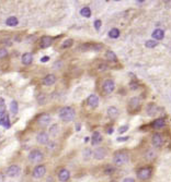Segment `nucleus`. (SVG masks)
Returning <instances> with one entry per match:
<instances>
[{"mask_svg": "<svg viewBox=\"0 0 171 182\" xmlns=\"http://www.w3.org/2000/svg\"><path fill=\"white\" fill-rule=\"evenodd\" d=\"M103 45L102 44H86V45H84V46L81 47V49H84V50H88V49H90V50H93V51H100V50L103 49Z\"/></svg>", "mask_w": 171, "mask_h": 182, "instance_id": "15", "label": "nucleus"}, {"mask_svg": "<svg viewBox=\"0 0 171 182\" xmlns=\"http://www.w3.org/2000/svg\"><path fill=\"white\" fill-rule=\"evenodd\" d=\"M153 145L156 147H161L164 145V135L160 134V133H155L153 135Z\"/></svg>", "mask_w": 171, "mask_h": 182, "instance_id": "13", "label": "nucleus"}, {"mask_svg": "<svg viewBox=\"0 0 171 182\" xmlns=\"http://www.w3.org/2000/svg\"><path fill=\"white\" fill-rule=\"evenodd\" d=\"M126 140H128V136H124V137H119V139H117V141H119V142H122V141H126Z\"/></svg>", "mask_w": 171, "mask_h": 182, "instance_id": "44", "label": "nucleus"}, {"mask_svg": "<svg viewBox=\"0 0 171 182\" xmlns=\"http://www.w3.org/2000/svg\"><path fill=\"white\" fill-rule=\"evenodd\" d=\"M147 112L149 116H155L158 112V107H157L155 104H150L147 106Z\"/></svg>", "mask_w": 171, "mask_h": 182, "instance_id": "24", "label": "nucleus"}, {"mask_svg": "<svg viewBox=\"0 0 171 182\" xmlns=\"http://www.w3.org/2000/svg\"><path fill=\"white\" fill-rule=\"evenodd\" d=\"M108 69H109V67H108V64H106V63H101V64H99L98 71H106V70H108Z\"/></svg>", "mask_w": 171, "mask_h": 182, "instance_id": "35", "label": "nucleus"}, {"mask_svg": "<svg viewBox=\"0 0 171 182\" xmlns=\"http://www.w3.org/2000/svg\"><path fill=\"white\" fill-rule=\"evenodd\" d=\"M153 37L157 40V42H158V40H164V29H155V31L153 32Z\"/></svg>", "mask_w": 171, "mask_h": 182, "instance_id": "23", "label": "nucleus"}, {"mask_svg": "<svg viewBox=\"0 0 171 182\" xmlns=\"http://www.w3.org/2000/svg\"><path fill=\"white\" fill-rule=\"evenodd\" d=\"M55 146H56V143H55V142H51L49 144H48V148H49V150H52V148L54 150Z\"/></svg>", "mask_w": 171, "mask_h": 182, "instance_id": "42", "label": "nucleus"}, {"mask_svg": "<svg viewBox=\"0 0 171 182\" xmlns=\"http://www.w3.org/2000/svg\"><path fill=\"white\" fill-rule=\"evenodd\" d=\"M7 55H8V50L6 49V48H1V49H0V59L6 57Z\"/></svg>", "mask_w": 171, "mask_h": 182, "instance_id": "38", "label": "nucleus"}, {"mask_svg": "<svg viewBox=\"0 0 171 182\" xmlns=\"http://www.w3.org/2000/svg\"><path fill=\"white\" fill-rule=\"evenodd\" d=\"M128 160H130V156L126 152H119L113 157V163L116 166H123V165L127 164Z\"/></svg>", "mask_w": 171, "mask_h": 182, "instance_id": "2", "label": "nucleus"}, {"mask_svg": "<svg viewBox=\"0 0 171 182\" xmlns=\"http://www.w3.org/2000/svg\"><path fill=\"white\" fill-rule=\"evenodd\" d=\"M93 158L97 159V160H102L103 158H106V148H103V147H98V148H95L93 150Z\"/></svg>", "mask_w": 171, "mask_h": 182, "instance_id": "8", "label": "nucleus"}, {"mask_svg": "<svg viewBox=\"0 0 171 182\" xmlns=\"http://www.w3.org/2000/svg\"><path fill=\"white\" fill-rule=\"evenodd\" d=\"M87 104L90 108L95 109L99 106V97L95 94H91L90 96L87 98Z\"/></svg>", "mask_w": 171, "mask_h": 182, "instance_id": "14", "label": "nucleus"}, {"mask_svg": "<svg viewBox=\"0 0 171 182\" xmlns=\"http://www.w3.org/2000/svg\"><path fill=\"white\" fill-rule=\"evenodd\" d=\"M151 173H153V168L151 167H143L137 172V178L139 180H147L151 177Z\"/></svg>", "mask_w": 171, "mask_h": 182, "instance_id": "4", "label": "nucleus"}, {"mask_svg": "<svg viewBox=\"0 0 171 182\" xmlns=\"http://www.w3.org/2000/svg\"><path fill=\"white\" fill-rule=\"evenodd\" d=\"M36 141L42 145H45V144H47L49 142V134L47 132H45V131H41L36 136Z\"/></svg>", "mask_w": 171, "mask_h": 182, "instance_id": "12", "label": "nucleus"}, {"mask_svg": "<svg viewBox=\"0 0 171 182\" xmlns=\"http://www.w3.org/2000/svg\"><path fill=\"white\" fill-rule=\"evenodd\" d=\"M120 29H110V32H109V37L110 38H113V40H115V38H119L120 37Z\"/></svg>", "mask_w": 171, "mask_h": 182, "instance_id": "27", "label": "nucleus"}, {"mask_svg": "<svg viewBox=\"0 0 171 182\" xmlns=\"http://www.w3.org/2000/svg\"><path fill=\"white\" fill-rule=\"evenodd\" d=\"M119 109L116 107H114V106H111V107L108 108V116H109V118H111L112 120H115V119L119 117Z\"/></svg>", "mask_w": 171, "mask_h": 182, "instance_id": "18", "label": "nucleus"}, {"mask_svg": "<svg viewBox=\"0 0 171 182\" xmlns=\"http://www.w3.org/2000/svg\"><path fill=\"white\" fill-rule=\"evenodd\" d=\"M101 141H102V135L100 134V132L99 131L93 132L92 137H91V144L92 145H98V144L101 143Z\"/></svg>", "mask_w": 171, "mask_h": 182, "instance_id": "22", "label": "nucleus"}, {"mask_svg": "<svg viewBox=\"0 0 171 182\" xmlns=\"http://www.w3.org/2000/svg\"><path fill=\"white\" fill-rule=\"evenodd\" d=\"M164 127H166V120L164 118L157 119L151 123V128L155 129V130H159V129H162Z\"/></svg>", "mask_w": 171, "mask_h": 182, "instance_id": "16", "label": "nucleus"}, {"mask_svg": "<svg viewBox=\"0 0 171 182\" xmlns=\"http://www.w3.org/2000/svg\"><path fill=\"white\" fill-rule=\"evenodd\" d=\"M70 178V172L67 170V169H62L60 171L58 172V179H59V181H62V182H66V181H68V179Z\"/></svg>", "mask_w": 171, "mask_h": 182, "instance_id": "17", "label": "nucleus"}, {"mask_svg": "<svg viewBox=\"0 0 171 182\" xmlns=\"http://www.w3.org/2000/svg\"><path fill=\"white\" fill-rule=\"evenodd\" d=\"M115 167H113V166H108V167H106V169H104V173L106 175H113L114 172H115Z\"/></svg>", "mask_w": 171, "mask_h": 182, "instance_id": "32", "label": "nucleus"}, {"mask_svg": "<svg viewBox=\"0 0 171 182\" xmlns=\"http://www.w3.org/2000/svg\"><path fill=\"white\" fill-rule=\"evenodd\" d=\"M0 125H2L6 129H10V118L7 112H0Z\"/></svg>", "mask_w": 171, "mask_h": 182, "instance_id": "10", "label": "nucleus"}, {"mask_svg": "<svg viewBox=\"0 0 171 182\" xmlns=\"http://www.w3.org/2000/svg\"><path fill=\"white\" fill-rule=\"evenodd\" d=\"M102 88L106 94H111L115 88V83L112 80H106L102 84Z\"/></svg>", "mask_w": 171, "mask_h": 182, "instance_id": "7", "label": "nucleus"}, {"mask_svg": "<svg viewBox=\"0 0 171 182\" xmlns=\"http://www.w3.org/2000/svg\"><path fill=\"white\" fill-rule=\"evenodd\" d=\"M101 25H102L101 20H95V29H97V31H99V29H100Z\"/></svg>", "mask_w": 171, "mask_h": 182, "instance_id": "39", "label": "nucleus"}, {"mask_svg": "<svg viewBox=\"0 0 171 182\" xmlns=\"http://www.w3.org/2000/svg\"><path fill=\"white\" fill-rule=\"evenodd\" d=\"M58 125L57 124H54V125H52L51 129H49V132H51V134H53V135H56V133L58 132Z\"/></svg>", "mask_w": 171, "mask_h": 182, "instance_id": "34", "label": "nucleus"}, {"mask_svg": "<svg viewBox=\"0 0 171 182\" xmlns=\"http://www.w3.org/2000/svg\"><path fill=\"white\" fill-rule=\"evenodd\" d=\"M106 59L109 61H113V62H116L117 61V57L116 55L114 54V51H112V50H108L106 53Z\"/></svg>", "mask_w": 171, "mask_h": 182, "instance_id": "25", "label": "nucleus"}, {"mask_svg": "<svg viewBox=\"0 0 171 182\" xmlns=\"http://www.w3.org/2000/svg\"><path fill=\"white\" fill-rule=\"evenodd\" d=\"M43 159H44V155L40 150H33L30 152L29 160L31 161V163L37 164V163H41Z\"/></svg>", "mask_w": 171, "mask_h": 182, "instance_id": "3", "label": "nucleus"}, {"mask_svg": "<svg viewBox=\"0 0 171 182\" xmlns=\"http://www.w3.org/2000/svg\"><path fill=\"white\" fill-rule=\"evenodd\" d=\"M157 45H158V42H157V40H147L145 44V46L147 47V48H155Z\"/></svg>", "mask_w": 171, "mask_h": 182, "instance_id": "31", "label": "nucleus"}, {"mask_svg": "<svg viewBox=\"0 0 171 182\" xmlns=\"http://www.w3.org/2000/svg\"><path fill=\"white\" fill-rule=\"evenodd\" d=\"M4 175H1V173H0V182H4Z\"/></svg>", "mask_w": 171, "mask_h": 182, "instance_id": "46", "label": "nucleus"}, {"mask_svg": "<svg viewBox=\"0 0 171 182\" xmlns=\"http://www.w3.org/2000/svg\"><path fill=\"white\" fill-rule=\"evenodd\" d=\"M76 117V111L73 107H63L60 110H59V118L62 119L63 121L65 122H69L73 121V119Z\"/></svg>", "mask_w": 171, "mask_h": 182, "instance_id": "1", "label": "nucleus"}, {"mask_svg": "<svg viewBox=\"0 0 171 182\" xmlns=\"http://www.w3.org/2000/svg\"><path fill=\"white\" fill-rule=\"evenodd\" d=\"M84 159H87V158H89L92 155V153H91V150H89V148H86L84 150Z\"/></svg>", "mask_w": 171, "mask_h": 182, "instance_id": "37", "label": "nucleus"}, {"mask_svg": "<svg viewBox=\"0 0 171 182\" xmlns=\"http://www.w3.org/2000/svg\"><path fill=\"white\" fill-rule=\"evenodd\" d=\"M53 44V38L51 36H44L41 40V47L42 48H48Z\"/></svg>", "mask_w": 171, "mask_h": 182, "instance_id": "21", "label": "nucleus"}, {"mask_svg": "<svg viewBox=\"0 0 171 182\" xmlns=\"http://www.w3.org/2000/svg\"><path fill=\"white\" fill-rule=\"evenodd\" d=\"M18 23H19V21L15 17H9V18L6 20V24H7L8 26H17Z\"/></svg>", "mask_w": 171, "mask_h": 182, "instance_id": "26", "label": "nucleus"}, {"mask_svg": "<svg viewBox=\"0 0 171 182\" xmlns=\"http://www.w3.org/2000/svg\"><path fill=\"white\" fill-rule=\"evenodd\" d=\"M0 112H7V108H6V103L2 97H0Z\"/></svg>", "mask_w": 171, "mask_h": 182, "instance_id": "33", "label": "nucleus"}, {"mask_svg": "<svg viewBox=\"0 0 171 182\" xmlns=\"http://www.w3.org/2000/svg\"><path fill=\"white\" fill-rule=\"evenodd\" d=\"M139 107H140V100H139L138 97H133L130 99L128 101V109L132 111H136L138 110Z\"/></svg>", "mask_w": 171, "mask_h": 182, "instance_id": "9", "label": "nucleus"}, {"mask_svg": "<svg viewBox=\"0 0 171 182\" xmlns=\"http://www.w3.org/2000/svg\"><path fill=\"white\" fill-rule=\"evenodd\" d=\"M21 61L24 65H29V64H31L33 62V55L31 54V53H25V54H23L21 57Z\"/></svg>", "mask_w": 171, "mask_h": 182, "instance_id": "19", "label": "nucleus"}, {"mask_svg": "<svg viewBox=\"0 0 171 182\" xmlns=\"http://www.w3.org/2000/svg\"><path fill=\"white\" fill-rule=\"evenodd\" d=\"M123 182H135V180L133 178H125L123 180Z\"/></svg>", "mask_w": 171, "mask_h": 182, "instance_id": "43", "label": "nucleus"}, {"mask_svg": "<svg viewBox=\"0 0 171 182\" xmlns=\"http://www.w3.org/2000/svg\"><path fill=\"white\" fill-rule=\"evenodd\" d=\"M10 111H11V114H18V111H19V106H18V103L15 101V100H12L10 103Z\"/></svg>", "mask_w": 171, "mask_h": 182, "instance_id": "28", "label": "nucleus"}, {"mask_svg": "<svg viewBox=\"0 0 171 182\" xmlns=\"http://www.w3.org/2000/svg\"><path fill=\"white\" fill-rule=\"evenodd\" d=\"M56 82V75L55 74H47L43 80V84L46 86H51Z\"/></svg>", "mask_w": 171, "mask_h": 182, "instance_id": "20", "label": "nucleus"}, {"mask_svg": "<svg viewBox=\"0 0 171 182\" xmlns=\"http://www.w3.org/2000/svg\"><path fill=\"white\" fill-rule=\"evenodd\" d=\"M47 61H49V57L48 56H44V57L41 58V62H47Z\"/></svg>", "mask_w": 171, "mask_h": 182, "instance_id": "41", "label": "nucleus"}, {"mask_svg": "<svg viewBox=\"0 0 171 182\" xmlns=\"http://www.w3.org/2000/svg\"><path fill=\"white\" fill-rule=\"evenodd\" d=\"M21 172V167L18 166V165H12L7 169V176L10 177V178H15L18 177Z\"/></svg>", "mask_w": 171, "mask_h": 182, "instance_id": "6", "label": "nucleus"}, {"mask_svg": "<svg viewBox=\"0 0 171 182\" xmlns=\"http://www.w3.org/2000/svg\"><path fill=\"white\" fill-rule=\"evenodd\" d=\"M147 159H149V160H151L153 158H155L156 157V154H155V152H153V150H149L148 153H147Z\"/></svg>", "mask_w": 171, "mask_h": 182, "instance_id": "36", "label": "nucleus"}, {"mask_svg": "<svg viewBox=\"0 0 171 182\" xmlns=\"http://www.w3.org/2000/svg\"><path fill=\"white\" fill-rule=\"evenodd\" d=\"M51 120H52V118L49 114H43L37 118V123H39L41 127H46V125H48L51 123Z\"/></svg>", "mask_w": 171, "mask_h": 182, "instance_id": "11", "label": "nucleus"}, {"mask_svg": "<svg viewBox=\"0 0 171 182\" xmlns=\"http://www.w3.org/2000/svg\"><path fill=\"white\" fill-rule=\"evenodd\" d=\"M128 130V125H124V127H121L120 129H119V133H124V132H126Z\"/></svg>", "mask_w": 171, "mask_h": 182, "instance_id": "40", "label": "nucleus"}, {"mask_svg": "<svg viewBox=\"0 0 171 182\" xmlns=\"http://www.w3.org/2000/svg\"><path fill=\"white\" fill-rule=\"evenodd\" d=\"M166 8H171V0H168V1H166Z\"/></svg>", "mask_w": 171, "mask_h": 182, "instance_id": "45", "label": "nucleus"}, {"mask_svg": "<svg viewBox=\"0 0 171 182\" xmlns=\"http://www.w3.org/2000/svg\"><path fill=\"white\" fill-rule=\"evenodd\" d=\"M73 40H70V38H68V40H66L65 42H63L62 44V48H69V47L73 46Z\"/></svg>", "mask_w": 171, "mask_h": 182, "instance_id": "30", "label": "nucleus"}, {"mask_svg": "<svg viewBox=\"0 0 171 182\" xmlns=\"http://www.w3.org/2000/svg\"><path fill=\"white\" fill-rule=\"evenodd\" d=\"M46 173V167L44 165H39L33 169V178L35 179H40L42 177H44V175Z\"/></svg>", "mask_w": 171, "mask_h": 182, "instance_id": "5", "label": "nucleus"}, {"mask_svg": "<svg viewBox=\"0 0 171 182\" xmlns=\"http://www.w3.org/2000/svg\"><path fill=\"white\" fill-rule=\"evenodd\" d=\"M80 14L84 18H90L91 17V9L89 7H84L80 10Z\"/></svg>", "mask_w": 171, "mask_h": 182, "instance_id": "29", "label": "nucleus"}]
</instances>
